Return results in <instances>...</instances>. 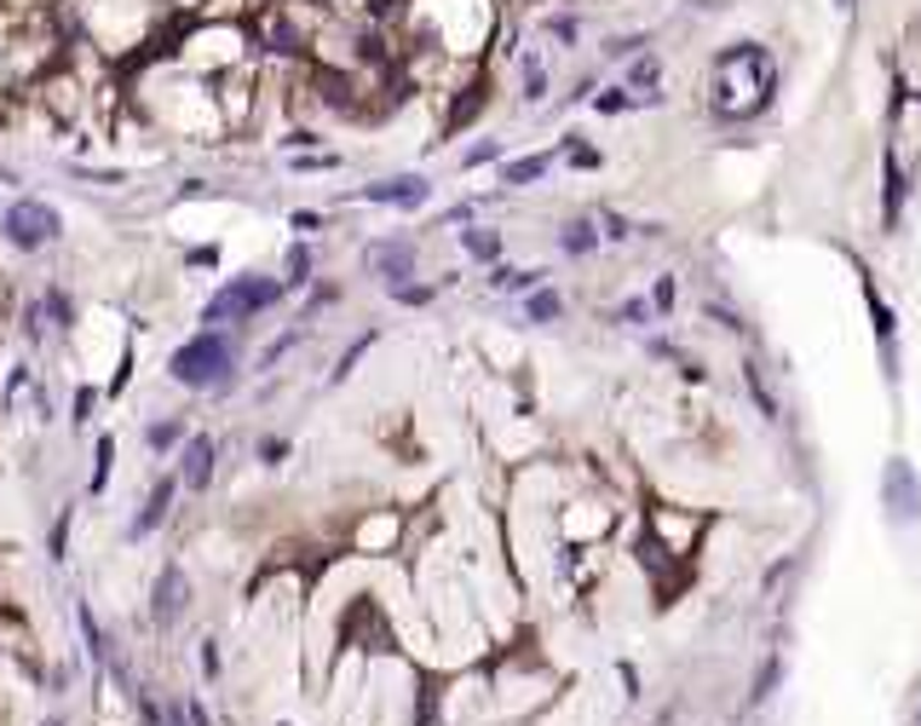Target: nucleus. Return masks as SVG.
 I'll return each mask as SVG.
<instances>
[{"label": "nucleus", "instance_id": "6e6d98bb", "mask_svg": "<svg viewBox=\"0 0 921 726\" xmlns=\"http://www.w3.org/2000/svg\"><path fill=\"white\" fill-rule=\"evenodd\" d=\"M685 7H697V12H720L726 0H685Z\"/></svg>", "mask_w": 921, "mask_h": 726}, {"label": "nucleus", "instance_id": "37998d69", "mask_svg": "<svg viewBox=\"0 0 921 726\" xmlns=\"http://www.w3.org/2000/svg\"><path fill=\"white\" fill-rule=\"evenodd\" d=\"M294 346H300V329H289V335H277V340L266 346V353H260V369H277V364H283V358L294 353Z\"/></svg>", "mask_w": 921, "mask_h": 726}, {"label": "nucleus", "instance_id": "9d476101", "mask_svg": "<svg viewBox=\"0 0 921 726\" xmlns=\"http://www.w3.org/2000/svg\"><path fill=\"white\" fill-rule=\"evenodd\" d=\"M357 203L415 214V208H426V203H432V180H426V173H392V180H375V185L357 191Z\"/></svg>", "mask_w": 921, "mask_h": 726}, {"label": "nucleus", "instance_id": "39448f33", "mask_svg": "<svg viewBox=\"0 0 921 726\" xmlns=\"http://www.w3.org/2000/svg\"><path fill=\"white\" fill-rule=\"evenodd\" d=\"M0 237H7L12 254H41V248H53L64 237V214L46 203V196H12L7 214H0Z\"/></svg>", "mask_w": 921, "mask_h": 726}, {"label": "nucleus", "instance_id": "0eeeda50", "mask_svg": "<svg viewBox=\"0 0 921 726\" xmlns=\"http://www.w3.org/2000/svg\"><path fill=\"white\" fill-rule=\"evenodd\" d=\"M490 110V64H473L467 69V82H460L449 93V110H444V139H455L460 128H473V121ZM438 139V144H444Z\"/></svg>", "mask_w": 921, "mask_h": 726}, {"label": "nucleus", "instance_id": "9b49d317", "mask_svg": "<svg viewBox=\"0 0 921 726\" xmlns=\"http://www.w3.org/2000/svg\"><path fill=\"white\" fill-rule=\"evenodd\" d=\"M646 531L685 565L691 548H697V537H703V519L697 513H674V508H646Z\"/></svg>", "mask_w": 921, "mask_h": 726}, {"label": "nucleus", "instance_id": "a19ab883", "mask_svg": "<svg viewBox=\"0 0 921 726\" xmlns=\"http://www.w3.org/2000/svg\"><path fill=\"white\" fill-rule=\"evenodd\" d=\"M565 162L571 167H582V173H594V167H605V156L594 144H582V139H565Z\"/></svg>", "mask_w": 921, "mask_h": 726}, {"label": "nucleus", "instance_id": "c9c22d12", "mask_svg": "<svg viewBox=\"0 0 921 726\" xmlns=\"http://www.w3.org/2000/svg\"><path fill=\"white\" fill-rule=\"evenodd\" d=\"M98 398H105L98 387H75V398H69V427H87L93 410H98Z\"/></svg>", "mask_w": 921, "mask_h": 726}, {"label": "nucleus", "instance_id": "f3484780", "mask_svg": "<svg viewBox=\"0 0 921 726\" xmlns=\"http://www.w3.org/2000/svg\"><path fill=\"white\" fill-rule=\"evenodd\" d=\"M548 173H553V150H530V156L501 162L496 180H501L507 191H524V185H535V180H548Z\"/></svg>", "mask_w": 921, "mask_h": 726}, {"label": "nucleus", "instance_id": "6ab92c4d", "mask_svg": "<svg viewBox=\"0 0 921 726\" xmlns=\"http://www.w3.org/2000/svg\"><path fill=\"white\" fill-rule=\"evenodd\" d=\"M519 98H524V105H542V98H548V58L535 53V46H530V53H519Z\"/></svg>", "mask_w": 921, "mask_h": 726}, {"label": "nucleus", "instance_id": "a18cd8bd", "mask_svg": "<svg viewBox=\"0 0 921 726\" xmlns=\"http://www.w3.org/2000/svg\"><path fill=\"white\" fill-rule=\"evenodd\" d=\"M219 266V242H196L185 248V271H214Z\"/></svg>", "mask_w": 921, "mask_h": 726}, {"label": "nucleus", "instance_id": "f8f14e48", "mask_svg": "<svg viewBox=\"0 0 921 726\" xmlns=\"http://www.w3.org/2000/svg\"><path fill=\"white\" fill-rule=\"evenodd\" d=\"M214 473H219V438L214 433H191L185 444H178V479H185L191 496H208Z\"/></svg>", "mask_w": 921, "mask_h": 726}, {"label": "nucleus", "instance_id": "72a5a7b5", "mask_svg": "<svg viewBox=\"0 0 921 726\" xmlns=\"http://www.w3.org/2000/svg\"><path fill=\"white\" fill-rule=\"evenodd\" d=\"M744 387L755 392V404H760L766 421H778V415H783V410H778V398H772V387H766V375H760V364H744Z\"/></svg>", "mask_w": 921, "mask_h": 726}, {"label": "nucleus", "instance_id": "ea45409f", "mask_svg": "<svg viewBox=\"0 0 921 726\" xmlns=\"http://www.w3.org/2000/svg\"><path fill=\"white\" fill-rule=\"evenodd\" d=\"M594 110H599V116H628V110H633V93H628V87H605V93L594 98Z\"/></svg>", "mask_w": 921, "mask_h": 726}, {"label": "nucleus", "instance_id": "de8ad7c7", "mask_svg": "<svg viewBox=\"0 0 921 726\" xmlns=\"http://www.w3.org/2000/svg\"><path fill=\"white\" fill-rule=\"evenodd\" d=\"M674 300H680V283H674V278H657V283H651V306H657V317H662V312H674Z\"/></svg>", "mask_w": 921, "mask_h": 726}, {"label": "nucleus", "instance_id": "20e7f679", "mask_svg": "<svg viewBox=\"0 0 921 726\" xmlns=\"http://www.w3.org/2000/svg\"><path fill=\"white\" fill-rule=\"evenodd\" d=\"M283 294H289L283 278H260V271H242V278L219 283L208 300H202L196 323H202V329H242V323H253L260 312H271Z\"/></svg>", "mask_w": 921, "mask_h": 726}, {"label": "nucleus", "instance_id": "2eb2a0df", "mask_svg": "<svg viewBox=\"0 0 921 726\" xmlns=\"http://www.w3.org/2000/svg\"><path fill=\"white\" fill-rule=\"evenodd\" d=\"M864 300H869V317H876V340H881V375L899 381V323H892V306L881 300L876 283H864Z\"/></svg>", "mask_w": 921, "mask_h": 726}, {"label": "nucleus", "instance_id": "603ef678", "mask_svg": "<svg viewBox=\"0 0 921 726\" xmlns=\"http://www.w3.org/2000/svg\"><path fill=\"white\" fill-rule=\"evenodd\" d=\"M289 225H294L300 237H312V231H323V214L317 208H300V214H289Z\"/></svg>", "mask_w": 921, "mask_h": 726}, {"label": "nucleus", "instance_id": "5701e85b", "mask_svg": "<svg viewBox=\"0 0 921 726\" xmlns=\"http://www.w3.org/2000/svg\"><path fill=\"white\" fill-rule=\"evenodd\" d=\"M75 622H82V646H87V658H93L98 669H105V663H110V635L98 629V617H93L87 599H75Z\"/></svg>", "mask_w": 921, "mask_h": 726}, {"label": "nucleus", "instance_id": "b1692460", "mask_svg": "<svg viewBox=\"0 0 921 726\" xmlns=\"http://www.w3.org/2000/svg\"><path fill=\"white\" fill-rule=\"evenodd\" d=\"M605 237H599V219H571L565 225V231H559V248H565V254H594V248H599Z\"/></svg>", "mask_w": 921, "mask_h": 726}, {"label": "nucleus", "instance_id": "6e6552de", "mask_svg": "<svg viewBox=\"0 0 921 726\" xmlns=\"http://www.w3.org/2000/svg\"><path fill=\"white\" fill-rule=\"evenodd\" d=\"M415 260H421V242H415V237H380V242L364 248L369 278H387V289H398V283L415 278Z\"/></svg>", "mask_w": 921, "mask_h": 726}, {"label": "nucleus", "instance_id": "13d9d810", "mask_svg": "<svg viewBox=\"0 0 921 726\" xmlns=\"http://www.w3.org/2000/svg\"><path fill=\"white\" fill-rule=\"evenodd\" d=\"M858 7V0H835V12H853Z\"/></svg>", "mask_w": 921, "mask_h": 726}, {"label": "nucleus", "instance_id": "dca6fc26", "mask_svg": "<svg viewBox=\"0 0 921 726\" xmlns=\"http://www.w3.org/2000/svg\"><path fill=\"white\" fill-rule=\"evenodd\" d=\"M904 196H910V180H904V167L899 156H881V225L887 231H899V219H904Z\"/></svg>", "mask_w": 921, "mask_h": 726}, {"label": "nucleus", "instance_id": "4be33fe9", "mask_svg": "<svg viewBox=\"0 0 921 726\" xmlns=\"http://www.w3.org/2000/svg\"><path fill=\"white\" fill-rule=\"evenodd\" d=\"M41 306H46V317H53V329H75V323H82V306H75V294L64 289V283H46L41 289Z\"/></svg>", "mask_w": 921, "mask_h": 726}, {"label": "nucleus", "instance_id": "393cba45", "mask_svg": "<svg viewBox=\"0 0 921 726\" xmlns=\"http://www.w3.org/2000/svg\"><path fill=\"white\" fill-rule=\"evenodd\" d=\"M110 467H116V433H98V444H93V479H87V496H105V490H110Z\"/></svg>", "mask_w": 921, "mask_h": 726}, {"label": "nucleus", "instance_id": "1a4fd4ad", "mask_svg": "<svg viewBox=\"0 0 921 726\" xmlns=\"http://www.w3.org/2000/svg\"><path fill=\"white\" fill-rule=\"evenodd\" d=\"M178 490H185V479H178V473H162V479H150V490H144V502H139L133 524H127V542H144V537H156L162 524L173 519Z\"/></svg>", "mask_w": 921, "mask_h": 726}, {"label": "nucleus", "instance_id": "bf43d9fd", "mask_svg": "<svg viewBox=\"0 0 921 726\" xmlns=\"http://www.w3.org/2000/svg\"><path fill=\"white\" fill-rule=\"evenodd\" d=\"M283 726H289V720H283Z\"/></svg>", "mask_w": 921, "mask_h": 726}, {"label": "nucleus", "instance_id": "aec40b11", "mask_svg": "<svg viewBox=\"0 0 921 726\" xmlns=\"http://www.w3.org/2000/svg\"><path fill=\"white\" fill-rule=\"evenodd\" d=\"M460 254L496 266L501 260V231H490V225H460Z\"/></svg>", "mask_w": 921, "mask_h": 726}, {"label": "nucleus", "instance_id": "e433bc0d", "mask_svg": "<svg viewBox=\"0 0 921 726\" xmlns=\"http://www.w3.org/2000/svg\"><path fill=\"white\" fill-rule=\"evenodd\" d=\"M133 364H139V353H133V340H127V346H121V358H116V375L105 381V392H110V398H121V392H127V381H133Z\"/></svg>", "mask_w": 921, "mask_h": 726}, {"label": "nucleus", "instance_id": "09e8293b", "mask_svg": "<svg viewBox=\"0 0 921 726\" xmlns=\"http://www.w3.org/2000/svg\"><path fill=\"white\" fill-rule=\"evenodd\" d=\"M484 162H501V144L496 139H478L467 156H460V167H484Z\"/></svg>", "mask_w": 921, "mask_h": 726}, {"label": "nucleus", "instance_id": "c03bdc74", "mask_svg": "<svg viewBox=\"0 0 921 726\" xmlns=\"http://www.w3.org/2000/svg\"><path fill=\"white\" fill-rule=\"evenodd\" d=\"M646 46H651L646 35H610V41H605V58H639Z\"/></svg>", "mask_w": 921, "mask_h": 726}, {"label": "nucleus", "instance_id": "c85d7f7f", "mask_svg": "<svg viewBox=\"0 0 921 726\" xmlns=\"http://www.w3.org/2000/svg\"><path fill=\"white\" fill-rule=\"evenodd\" d=\"M657 82H662V58H657V53L628 58V93H633V98H639V93H657Z\"/></svg>", "mask_w": 921, "mask_h": 726}, {"label": "nucleus", "instance_id": "8fccbe9b", "mask_svg": "<svg viewBox=\"0 0 921 726\" xmlns=\"http://www.w3.org/2000/svg\"><path fill=\"white\" fill-rule=\"evenodd\" d=\"M202 196H219V185H208V180H178L173 203H202Z\"/></svg>", "mask_w": 921, "mask_h": 726}, {"label": "nucleus", "instance_id": "c756f323", "mask_svg": "<svg viewBox=\"0 0 921 726\" xmlns=\"http://www.w3.org/2000/svg\"><path fill=\"white\" fill-rule=\"evenodd\" d=\"M524 317L530 323H559V317H565V300H559L553 289H530L524 294Z\"/></svg>", "mask_w": 921, "mask_h": 726}, {"label": "nucleus", "instance_id": "f257e3e1", "mask_svg": "<svg viewBox=\"0 0 921 726\" xmlns=\"http://www.w3.org/2000/svg\"><path fill=\"white\" fill-rule=\"evenodd\" d=\"M778 98V58L760 41H732L708 64V110L720 121H755Z\"/></svg>", "mask_w": 921, "mask_h": 726}, {"label": "nucleus", "instance_id": "bb28decb", "mask_svg": "<svg viewBox=\"0 0 921 726\" xmlns=\"http://www.w3.org/2000/svg\"><path fill=\"white\" fill-rule=\"evenodd\" d=\"M46 323H53V317H46L41 294H35V300H23V306H18V335H23V346H30V353H35V346L46 340Z\"/></svg>", "mask_w": 921, "mask_h": 726}, {"label": "nucleus", "instance_id": "4468645a", "mask_svg": "<svg viewBox=\"0 0 921 726\" xmlns=\"http://www.w3.org/2000/svg\"><path fill=\"white\" fill-rule=\"evenodd\" d=\"M881 496H887V508H892V519H899V524H910V519L921 513V485H915L910 462H887V473H881Z\"/></svg>", "mask_w": 921, "mask_h": 726}, {"label": "nucleus", "instance_id": "864d4df0", "mask_svg": "<svg viewBox=\"0 0 921 726\" xmlns=\"http://www.w3.org/2000/svg\"><path fill=\"white\" fill-rule=\"evenodd\" d=\"M473 214H478V203H455L438 214V225H473Z\"/></svg>", "mask_w": 921, "mask_h": 726}, {"label": "nucleus", "instance_id": "58836bf2", "mask_svg": "<svg viewBox=\"0 0 921 726\" xmlns=\"http://www.w3.org/2000/svg\"><path fill=\"white\" fill-rule=\"evenodd\" d=\"M392 300L398 306H432V300H438V283H398Z\"/></svg>", "mask_w": 921, "mask_h": 726}, {"label": "nucleus", "instance_id": "f03ea898", "mask_svg": "<svg viewBox=\"0 0 921 726\" xmlns=\"http://www.w3.org/2000/svg\"><path fill=\"white\" fill-rule=\"evenodd\" d=\"M167 58L196 69V75H208V82H219L225 69L260 58V41H253L248 18H185L178 35H173V46H167Z\"/></svg>", "mask_w": 921, "mask_h": 726}, {"label": "nucleus", "instance_id": "a211bd4d", "mask_svg": "<svg viewBox=\"0 0 921 726\" xmlns=\"http://www.w3.org/2000/svg\"><path fill=\"white\" fill-rule=\"evenodd\" d=\"M185 438H191L185 415H162V421H150V427H144V449H150V456H173Z\"/></svg>", "mask_w": 921, "mask_h": 726}, {"label": "nucleus", "instance_id": "a878e982", "mask_svg": "<svg viewBox=\"0 0 921 726\" xmlns=\"http://www.w3.org/2000/svg\"><path fill=\"white\" fill-rule=\"evenodd\" d=\"M23 392H35V369H30V358H18V364L7 369V387H0V415H12Z\"/></svg>", "mask_w": 921, "mask_h": 726}, {"label": "nucleus", "instance_id": "5fc2aeb1", "mask_svg": "<svg viewBox=\"0 0 921 726\" xmlns=\"http://www.w3.org/2000/svg\"><path fill=\"white\" fill-rule=\"evenodd\" d=\"M185 720H191V726H214V715H208V709H202V704H196V697H185Z\"/></svg>", "mask_w": 921, "mask_h": 726}, {"label": "nucleus", "instance_id": "49530a36", "mask_svg": "<svg viewBox=\"0 0 921 726\" xmlns=\"http://www.w3.org/2000/svg\"><path fill=\"white\" fill-rule=\"evenodd\" d=\"M778 674H783V658H766V669H760V681H755V704H766V697H772V686H778Z\"/></svg>", "mask_w": 921, "mask_h": 726}, {"label": "nucleus", "instance_id": "79ce46f5", "mask_svg": "<svg viewBox=\"0 0 921 726\" xmlns=\"http://www.w3.org/2000/svg\"><path fill=\"white\" fill-rule=\"evenodd\" d=\"M253 456H260V467H283L294 456V444L289 438H260V444H253Z\"/></svg>", "mask_w": 921, "mask_h": 726}, {"label": "nucleus", "instance_id": "473e14b6", "mask_svg": "<svg viewBox=\"0 0 921 726\" xmlns=\"http://www.w3.org/2000/svg\"><path fill=\"white\" fill-rule=\"evenodd\" d=\"M69 531H75V508H58L53 531H46V560H53V565L69 560V554H64V548H69Z\"/></svg>", "mask_w": 921, "mask_h": 726}, {"label": "nucleus", "instance_id": "4d7b16f0", "mask_svg": "<svg viewBox=\"0 0 921 726\" xmlns=\"http://www.w3.org/2000/svg\"><path fill=\"white\" fill-rule=\"evenodd\" d=\"M41 726H69V720H64V715H46V720H41Z\"/></svg>", "mask_w": 921, "mask_h": 726}, {"label": "nucleus", "instance_id": "423d86ee", "mask_svg": "<svg viewBox=\"0 0 921 726\" xmlns=\"http://www.w3.org/2000/svg\"><path fill=\"white\" fill-rule=\"evenodd\" d=\"M191 599H196L191 571L178 565V560H167V565L156 571V583H150V622H156L162 635L178 629V622H185V611H191Z\"/></svg>", "mask_w": 921, "mask_h": 726}, {"label": "nucleus", "instance_id": "7c9ffc66", "mask_svg": "<svg viewBox=\"0 0 921 726\" xmlns=\"http://www.w3.org/2000/svg\"><path fill=\"white\" fill-rule=\"evenodd\" d=\"M610 323H622V329H639V323H646V329H651V323H657V306H651L646 294H628L622 306L610 312Z\"/></svg>", "mask_w": 921, "mask_h": 726}, {"label": "nucleus", "instance_id": "7ed1b4c3", "mask_svg": "<svg viewBox=\"0 0 921 726\" xmlns=\"http://www.w3.org/2000/svg\"><path fill=\"white\" fill-rule=\"evenodd\" d=\"M237 364H242V346L237 329H196L191 340L173 346L167 358V381L185 387V392H230L237 387Z\"/></svg>", "mask_w": 921, "mask_h": 726}, {"label": "nucleus", "instance_id": "2f4dec72", "mask_svg": "<svg viewBox=\"0 0 921 726\" xmlns=\"http://www.w3.org/2000/svg\"><path fill=\"white\" fill-rule=\"evenodd\" d=\"M542 35L559 41V46H576V41H582V18H576V12H548V18H542Z\"/></svg>", "mask_w": 921, "mask_h": 726}, {"label": "nucleus", "instance_id": "ddd939ff", "mask_svg": "<svg viewBox=\"0 0 921 726\" xmlns=\"http://www.w3.org/2000/svg\"><path fill=\"white\" fill-rule=\"evenodd\" d=\"M403 542V513L398 508H369L364 519L351 524V548L357 554H392Z\"/></svg>", "mask_w": 921, "mask_h": 726}, {"label": "nucleus", "instance_id": "4c0bfd02", "mask_svg": "<svg viewBox=\"0 0 921 726\" xmlns=\"http://www.w3.org/2000/svg\"><path fill=\"white\" fill-rule=\"evenodd\" d=\"M594 219H599V237H605V242H628V237L639 231V225H628V219H622L617 208H599Z\"/></svg>", "mask_w": 921, "mask_h": 726}, {"label": "nucleus", "instance_id": "3c124183", "mask_svg": "<svg viewBox=\"0 0 921 726\" xmlns=\"http://www.w3.org/2000/svg\"><path fill=\"white\" fill-rule=\"evenodd\" d=\"M196 663H202V674H208V681H219V669H225L219 640H202V646H196Z\"/></svg>", "mask_w": 921, "mask_h": 726}, {"label": "nucleus", "instance_id": "412c9836", "mask_svg": "<svg viewBox=\"0 0 921 726\" xmlns=\"http://www.w3.org/2000/svg\"><path fill=\"white\" fill-rule=\"evenodd\" d=\"M542 278H548V271L542 266H530V271H519V266H490V289L496 294H530V289H542Z\"/></svg>", "mask_w": 921, "mask_h": 726}, {"label": "nucleus", "instance_id": "cd10ccee", "mask_svg": "<svg viewBox=\"0 0 921 726\" xmlns=\"http://www.w3.org/2000/svg\"><path fill=\"white\" fill-rule=\"evenodd\" d=\"M312 271H317L312 242H294L289 254H283V289H305V283H312Z\"/></svg>", "mask_w": 921, "mask_h": 726}, {"label": "nucleus", "instance_id": "f704fd0d", "mask_svg": "<svg viewBox=\"0 0 921 726\" xmlns=\"http://www.w3.org/2000/svg\"><path fill=\"white\" fill-rule=\"evenodd\" d=\"M369 346H375V329H369V335H357V340L346 346V353H340V364H335V369H328V381H335V387H340V381H346V375L357 369V358H364V353H369Z\"/></svg>", "mask_w": 921, "mask_h": 726}]
</instances>
